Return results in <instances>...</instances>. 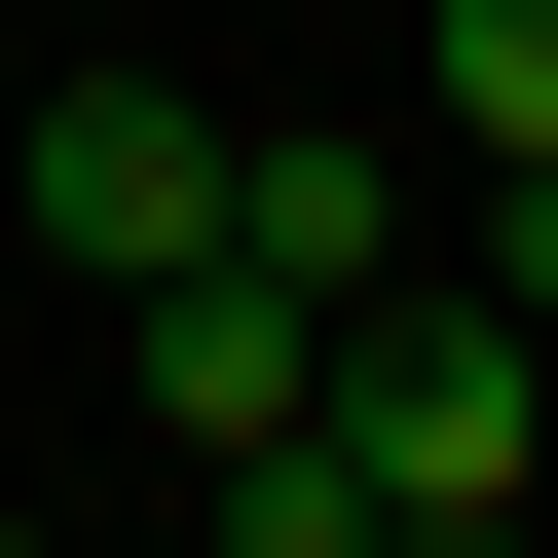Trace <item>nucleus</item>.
I'll return each instance as SVG.
<instances>
[{
  "instance_id": "f257e3e1",
  "label": "nucleus",
  "mask_w": 558,
  "mask_h": 558,
  "mask_svg": "<svg viewBox=\"0 0 558 558\" xmlns=\"http://www.w3.org/2000/svg\"><path fill=\"white\" fill-rule=\"evenodd\" d=\"M38 260H75V299L223 260V112H186V75H75V112H38Z\"/></svg>"
},
{
  "instance_id": "f03ea898",
  "label": "nucleus",
  "mask_w": 558,
  "mask_h": 558,
  "mask_svg": "<svg viewBox=\"0 0 558 558\" xmlns=\"http://www.w3.org/2000/svg\"><path fill=\"white\" fill-rule=\"evenodd\" d=\"M112 336H149V410H186V447H260V410L336 373V299H260V260H149Z\"/></svg>"
},
{
  "instance_id": "7ed1b4c3",
  "label": "nucleus",
  "mask_w": 558,
  "mask_h": 558,
  "mask_svg": "<svg viewBox=\"0 0 558 558\" xmlns=\"http://www.w3.org/2000/svg\"><path fill=\"white\" fill-rule=\"evenodd\" d=\"M223 260H260V299H373V260H410V186L299 112V149H223Z\"/></svg>"
},
{
  "instance_id": "20e7f679",
  "label": "nucleus",
  "mask_w": 558,
  "mask_h": 558,
  "mask_svg": "<svg viewBox=\"0 0 558 558\" xmlns=\"http://www.w3.org/2000/svg\"><path fill=\"white\" fill-rule=\"evenodd\" d=\"M410 75H447L484 149H558V0H447V38H410Z\"/></svg>"
},
{
  "instance_id": "39448f33",
  "label": "nucleus",
  "mask_w": 558,
  "mask_h": 558,
  "mask_svg": "<svg viewBox=\"0 0 558 558\" xmlns=\"http://www.w3.org/2000/svg\"><path fill=\"white\" fill-rule=\"evenodd\" d=\"M484 186H521V223H484V299H521V336H558V149H484Z\"/></svg>"
},
{
  "instance_id": "423d86ee",
  "label": "nucleus",
  "mask_w": 558,
  "mask_h": 558,
  "mask_svg": "<svg viewBox=\"0 0 558 558\" xmlns=\"http://www.w3.org/2000/svg\"><path fill=\"white\" fill-rule=\"evenodd\" d=\"M373 558H521V484H484V521H373Z\"/></svg>"
},
{
  "instance_id": "0eeeda50",
  "label": "nucleus",
  "mask_w": 558,
  "mask_h": 558,
  "mask_svg": "<svg viewBox=\"0 0 558 558\" xmlns=\"http://www.w3.org/2000/svg\"><path fill=\"white\" fill-rule=\"evenodd\" d=\"M0 558H38V521H0Z\"/></svg>"
}]
</instances>
